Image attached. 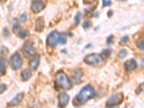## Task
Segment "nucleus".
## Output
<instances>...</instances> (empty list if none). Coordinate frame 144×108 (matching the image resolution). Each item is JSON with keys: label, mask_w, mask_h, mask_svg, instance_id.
Listing matches in <instances>:
<instances>
[{"label": "nucleus", "mask_w": 144, "mask_h": 108, "mask_svg": "<svg viewBox=\"0 0 144 108\" xmlns=\"http://www.w3.org/2000/svg\"><path fill=\"white\" fill-rule=\"evenodd\" d=\"M94 96V89L90 85L84 86L79 94L73 99V104L74 106H79L84 104L87 100H90Z\"/></svg>", "instance_id": "nucleus-1"}, {"label": "nucleus", "mask_w": 144, "mask_h": 108, "mask_svg": "<svg viewBox=\"0 0 144 108\" xmlns=\"http://www.w3.org/2000/svg\"><path fill=\"white\" fill-rule=\"evenodd\" d=\"M47 44L49 46L54 48L56 46L58 43L64 45L66 43V35L65 33H61L58 31H52L49 34L46 40Z\"/></svg>", "instance_id": "nucleus-2"}, {"label": "nucleus", "mask_w": 144, "mask_h": 108, "mask_svg": "<svg viewBox=\"0 0 144 108\" xmlns=\"http://www.w3.org/2000/svg\"><path fill=\"white\" fill-rule=\"evenodd\" d=\"M56 85L59 86L60 88L63 89H71V83L70 80L68 79V76L63 72H58L56 74Z\"/></svg>", "instance_id": "nucleus-3"}, {"label": "nucleus", "mask_w": 144, "mask_h": 108, "mask_svg": "<svg viewBox=\"0 0 144 108\" xmlns=\"http://www.w3.org/2000/svg\"><path fill=\"white\" fill-rule=\"evenodd\" d=\"M124 100V95L122 92L113 94L106 102V107H115L119 106Z\"/></svg>", "instance_id": "nucleus-4"}, {"label": "nucleus", "mask_w": 144, "mask_h": 108, "mask_svg": "<svg viewBox=\"0 0 144 108\" xmlns=\"http://www.w3.org/2000/svg\"><path fill=\"white\" fill-rule=\"evenodd\" d=\"M22 64H23V60L20 57L19 53L14 52L10 58V65L12 68L14 70L19 69L22 66Z\"/></svg>", "instance_id": "nucleus-5"}, {"label": "nucleus", "mask_w": 144, "mask_h": 108, "mask_svg": "<svg viewBox=\"0 0 144 108\" xmlns=\"http://www.w3.org/2000/svg\"><path fill=\"white\" fill-rule=\"evenodd\" d=\"M22 50H23V53L27 56H31V55H34L36 52V50L34 47V43L31 40L27 41L23 45Z\"/></svg>", "instance_id": "nucleus-6"}, {"label": "nucleus", "mask_w": 144, "mask_h": 108, "mask_svg": "<svg viewBox=\"0 0 144 108\" xmlns=\"http://www.w3.org/2000/svg\"><path fill=\"white\" fill-rule=\"evenodd\" d=\"M102 61L100 55L97 53H91L86 55L84 58V62L88 65H96Z\"/></svg>", "instance_id": "nucleus-7"}, {"label": "nucleus", "mask_w": 144, "mask_h": 108, "mask_svg": "<svg viewBox=\"0 0 144 108\" xmlns=\"http://www.w3.org/2000/svg\"><path fill=\"white\" fill-rule=\"evenodd\" d=\"M69 101V96L67 93L63 92L58 97V105L60 107H64L68 105Z\"/></svg>", "instance_id": "nucleus-8"}, {"label": "nucleus", "mask_w": 144, "mask_h": 108, "mask_svg": "<svg viewBox=\"0 0 144 108\" xmlns=\"http://www.w3.org/2000/svg\"><path fill=\"white\" fill-rule=\"evenodd\" d=\"M45 7V4L42 0H33L32 3V10L35 13H39Z\"/></svg>", "instance_id": "nucleus-9"}, {"label": "nucleus", "mask_w": 144, "mask_h": 108, "mask_svg": "<svg viewBox=\"0 0 144 108\" xmlns=\"http://www.w3.org/2000/svg\"><path fill=\"white\" fill-rule=\"evenodd\" d=\"M124 67L127 71H131L136 69L137 67V63H136V60L132 58V59L126 61L125 62Z\"/></svg>", "instance_id": "nucleus-10"}, {"label": "nucleus", "mask_w": 144, "mask_h": 108, "mask_svg": "<svg viewBox=\"0 0 144 108\" xmlns=\"http://www.w3.org/2000/svg\"><path fill=\"white\" fill-rule=\"evenodd\" d=\"M23 97H24V93L21 92V93H19L17 94L15 97L12 99V100L9 102L7 104V105L9 106V107H12V106L17 105L18 104H20V102L23 100Z\"/></svg>", "instance_id": "nucleus-11"}, {"label": "nucleus", "mask_w": 144, "mask_h": 108, "mask_svg": "<svg viewBox=\"0 0 144 108\" xmlns=\"http://www.w3.org/2000/svg\"><path fill=\"white\" fill-rule=\"evenodd\" d=\"M83 76L82 70L76 69L74 70L72 74V79H73V82L75 84H79L82 81V77Z\"/></svg>", "instance_id": "nucleus-12"}, {"label": "nucleus", "mask_w": 144, "mask_h": 108, "mask_svg": "<svg viewBox=\"0 0 144 108\" xmlns=\"http://www.w3.org/2000/svg\"><path fill=\"white\" fill-rule=\"evenodd\" d=\"M40 60V55H35L34 57L32 58L31 61H30V63H29V66H30V68L32 70H36L38 66H39Z\"/></svg>", "instance_id": "nucleus-13"}, {"label": "nucleus", "mask_w": 144, "mask_h": 108, "mask_svg": "<svg viewBox=\"0 0 144 108\" xmlns=\"http://www.w3.org/2000/svg\"><path fill=\"white\" fill-rule=\"evenodd\" d=\"M44 26H45V24H44L43 18L42 17L38 18L36 22H35V30L38 32H42L44 29Z\"/></svg>", "instance_id": "nucleus-14"}, {"label": "nucleus", "mask_w": 144, "mask_h": 108, "mask_svg": "<svg viewBox=\"0 0 144 108\" xmlns=\"http://www.w3.org/2000/svg\"><path fill=\"white\" fill-rule=\"evenodd\" d=\"M7 61L4 58H0V76H4L6 74Z\"/></svg>", "instance_id": "nucleus-15"}, {"label": "nucleus", "mask_w": 144, "mask_h": 108, "mask_svg": "<svg viewBox=\"0 0 144 108\" xmlns=\"http://www.w3.org/2000/svg\"><path fill=\"white\" fill-rule=\"evenodd\" d=\"M113 53V50L110 48H106V49H104L102 50V51L100 53V57L102 58V60H106L110 57V55Z\"/></svg>", "instance_id": "nucleus-16"}, {"label": "nucleus", "mask_w": 144, "mask_h": 108, "mask_svg": "<svg viewBox=\"0 0 144 108\" xmlns=\"http://www.w3.org/2000/svg\"><path fill=\"white\" fill-rule=\"evenodd\" d=\"M31 76V72L28 69L23 70V71L21 72V78L23 81L28 80L29 79Z\"/></svg>", "instance_id": "nucleus-17"}, {"label": "nucleus", "mask_w": 144, "mask_h": 108, "mask_svg": "<svg viewBox=\"0 0 144 108\" xmlns=\"http://www.w3.org/2000/svg\"><path fill=\"white\" fill-rule=\"evenodd\" d=\"M136 45L140 50H144V38L138 39L136 41Z\"/></svg>", "instance_id": "nucleus-18"}, {"label": "nucleus", "mask_w": 144, "mask_h": 108, "mask_svg": "<svg viewBox=\"0 0 144 108\" xmlns=\"http://www.w3.org/2000/svg\"><path fill=\"white\" fill-rule=\"evenodd\" d=\"M20 25L19 24V22H17V19H16V23L13 25V28H12V31L14 32V33H20Z\"/></svg>", "instance_id": "nucleus-19"}, {"label": "nucleus", "mask_w": 144, "mask_h": 108, "mask_svg": "<svg viewBox=\"0 0 144 108\" xmlns=\"http://www.w3.org/2000/svg\"><path fill=\"white\" fill-rule=\"evenodd\" d=\"M127 50L124 49V48H122V49H120V50H119L118 52V57L120 58H124L126 57V55H127Z\"/></svg>", "instance_id": "nucleus-20"}, {"label": "nucleus", "mask_w": 144, "mask_h": 108, "mask_svg": "<svg viewBox=\"0 0 144 108\" xmlns=\"http://www.w3.org/2000/svg\"><path fill=\"white\" fill-rule=\"evenodd\" d=\"M92 23L90 20H86V21L84 22L82 26H83V28L84 30H87V29H89V28H90L92 27Z\"/></svg>", "instance_id": "nucleus-21"}, {"label": "nucleus", "mask_w": 144, "mask_h": 108, "mask_svg": "<svg viewBox=\"0 0 144 108\" xmlns=\"http://www.w3.org/2000/svg\"><path fill=\"white\" fill-rule=\"evenodd\" d=\"M28 35H29L28 30H23L22 32H20L19 36H20V38L24 39L25 38H26L27 36H28Z\"/></svg>", "instance_id": "nucleus-22"}, {"label": "nucleus", "mask_w": 144, "mask_h": 108, "mask_svg": "<svg viewBox=\"0 0 144 108\" xmlns=\"http://www.w3.org/2000/svg\"><path fill=\"white\" fill-rule=\"evenodd\" d=\"M80 18H81V13L78 12L75 15V17H74V22H75V24L76 25H79V22H80Z\"/></svg>", "instance_id": "nucleus-23"}, {"label": "nucleus", "mask_w": 144, "mask_h": 108, "mask_svg": "<svg viewBox=\"0 0 144 108\" xmlns=\"http://www.w3.org/2000/svg\"><path fill=\"white\" fill-rule=\"evenodd\" d=\"M142 91H144V82L143 83L141 84L138 86V88L136 89V93L137 94H140L141 92Z\"/></svg>", "instance_id": "nucleus-24"}, {"label": "nucleus", "mask_w": 144, "mask_h": 108, "mask_svg": "<svg viewBox=\"0 0 144 108\" xmlns=\"http://www.w3.org/2000/svg\"><path fill=\"white\" fill-rule=\"evenodd\" d=\"M129 40V38H128V36L127 35H124L122 37L120 38V43L121 45H125L126 43H127Z\"/></svg>", "instance_id": "nucleus-25"}, {"label": "nucleus", "mask_w": 144, "mask_h": 108, "mask_svg": "<svg viewBox=\"0 0 144 108\" xmlns=\"http://www.w3.org/2000/svg\"><path fill=\"white\" fill-rule=\"evenodd\" d=\"M114 35H111L108 36V38H107V40H106V42H107V43L109 45L112 44L113 42H114Z\"/></svg>", "instance_id": "nucleus-26"}, {"label": "nucleus", "mask_w": 144, "mask_h": 108, "mask_svg": "<svg viewBox=\"0 0 144 108\" xmlns=\"http://www.w3.org/2000/svg\"><path fill=\"white\" fill-rule=\"evenodd\" d=\"M27 14H26V12H23L22 14H20V19L21 20V22H25L26 21V19H27Z\"/></svg>", "instance_id": "nucleus-27"}, {"label": "nucleus", "mask_w": 144, "mask_h": 108, "mask_svg": "<svg viewBox=\"0 0 144 108\" xmlns=\"http://www.w3.org/2000/svg\"><path fill=\"white\" fill-rule=\"evenodd\" d=\"M112 4L111 0H102V6L103 7H108Z\"/></svg>", "instance_id": "nucleus-28"}, {"label": "nucleus", "mask_w": 144, "mask_h": 108, "mask_svg": "<svg viewBox=\"0 0 144 108\" xmlns=\"http://www.w3.org/2000/svg\"><path fill=\"white\" fill-rule=\"evenodd\" d=\"M6 89H7V85L4 84H0V94L3 93Z\"/></svg>", "instance_id": "nucleus-29"}, {"label": "nucleus", "mask_w": 144, "mask_h": 108, "mask_svg": "<svg viewBox=\"0 0 144 108\" xmlns=\"http://www.w3.org/2000/svg\"><path fill=\"white\" fill-rule=\"evenodd\" d=\"M3 35L5 38H7L9 35V30L7 29V28H4V30H3Z\"/></svg>", "instance_id": "nucleus-30"}, {"label": "nucleus", "mask_w": 144, "mask_h": 108, "mask_svg": "<svg viewBox=\"0 0 144 108\" xmlns=\"http://www.w3.org/2000/svg\"><path fill=\"white\" fill-rule=\"evenodd\" d=\"M113 14V12L112 10H110V11L108 12V17H112V15Z\"/></svg>", "instance_id": "nucleus-31"}, {"label": "nucleus", "mask_w": 144, "mask_h": 108, "mask_svg": "<svg viewBox=\"0 0 144 108\" xmlns=\"http://www.w3.org/2000/svg\"><path fill=\"white\" fill-rule=\"evenodd\" d=\"M141 68L144 69V58L141 59Z\"/></svg>", "instance_id": "nucleus-32"}, {"label": "nucleus", "mask_w": 144, "mask_h": 108, "mask_svg": "<svg viewBox=\"0 0 144 108\" xmlns=\"http://www.w3.org/2000/svg\"><path fill=\"white\" fill-rule=\"evenodd\" d=\"M88 2H94L95 0H87Z\"/></svg>", "instance_id": "nucleus-33"}]
</instances>
